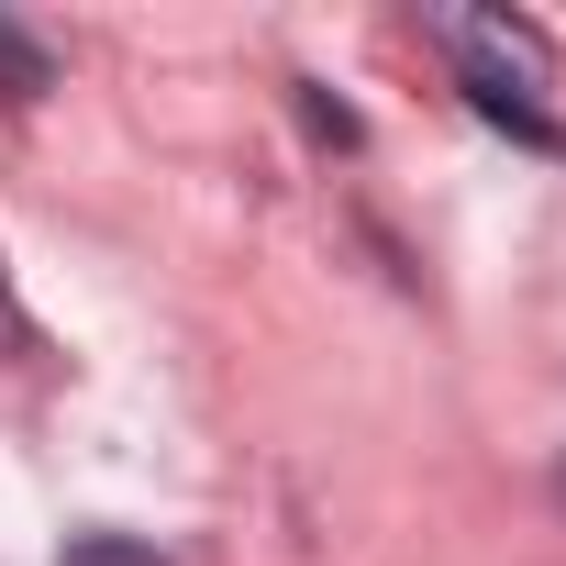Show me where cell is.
Segmentation results:
<instances>
[{
	"label": "cell",
	"instance_id": "2",
	"mask_svg": "<svg viewBox=\"0 0 566 566\" xmlns=\"http://www.w3.org/2000/svg\"><path fill=\"white\" fill-rule=\"evenodd\" d=\"M0 90H12V101H45V90H56V56H45L23 23H0Z\"/></svg>",
	"mask_w": 566,
	"mask_h": 566
},
{
	"label": "cell",
	"instance_id": "4",
	"mask_svg": "<svg viewBox=\"0 0 566 566\" xmlns=\"http://www.w3.org/2000/svg\"><path fill=\"white\" fill-rule=\"evenodd\" d=\"M0 345H12V356H34V323H23V301H12V266H0Z\"/></svg>",
	"mask_w": 566,
	"mask_h": 566
},
{
	"label": "cell",
	"instance_id": "5",
	"mask_svg": "<svg viewBox=\"0 0 566 566\" xmlns=\"http://www.w3.org/2000/svg\"><path fill=\"white\" fill-rule=\"evenodd\" d=\"M555 500H566V467H555Z\"/></svg>",
	"mask_w": 566,
	"mask_h": 566
},
{
	"label": "cell",
	"instance_id": "3",
	"mask_svg": "<svg viewBox=\"0 0 566 566\" xmlns=\"http://www.w3.org/2000/svg\"><path fill=\"white\" fill-rule=\"evenodd\" d=\"M56 566H167V555H156V544H134V533H78Z\"/></svg>",
	"mask_w": 566,
	"mask_h": 566
},
{
	"label": "cell",
	"instance_id": "1",
	"mask_svg": "<svg viewBox=\"0 0 566 566\" xmlns=\"http://www.w3.org/2000/svg\"><path fill=\"white\" fill-rule=\"evenodd\" d=\"M444 56H455L478 123H500V134L566 156V123L544 112V90H555V45H544V23H522V12H444Z\"/></svg>",
	"mask_w": 566,
	"mask_h": 566
}]
</instances>
